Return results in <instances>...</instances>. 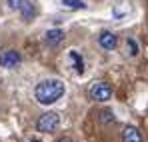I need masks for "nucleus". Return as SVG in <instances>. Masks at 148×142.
I'll return each instance as SVG.
<instances>
[{"instance_id":"nucleus-1","label":"nucleus","mask_w":148,"mask_h":142,"mask_svg":"<svg viewBox=\"0 0 148 142\" xmlns=\"http://www.w3.org/2000/svg\"><path fill=\"white\" fill-rule=\"evenodd\" d=\"M64 82L62 80H56V78H50V80H42V82H38L36 84V88H34V98L40 102V104H44V106H48V104H54L56 100H60L62 96H64Z\"/></svg>"},{"instance_id":"nucleus-2","label":"nucleus","mask_w":148,"mask_h":142,"mask_svg":"<svg viewBox=\"0 0 148 142\" xmlns=\"http://www.w3.org/2000/svg\"><path fill=\"white\" fill-rule=\"evenodd\" d=\"M58 124H60V116L56 112H44L36 120V130L42 134H48V132H54L58 128Z\"/></svg>"},{"instance_id":"nucleus-3","label":"nucleus","mask_w":148,"mask_h":142,"mask_svg":"<svg viewBox=\"0 0 148 142\" xmlns=\"http://www.w3.org/2000/svg\"><path fill=\"white\" fill-rule=\"evenodd\" d=\"M90 98L94 100V102H106V100H110V96H112V86L108 84V82H94L92 86H90Z\"/></svg>"},{"instance_id":"nucleus-4","label":"nucleus","mask_w":148,"mask_h":142,"mask_svg":"<svg viewBox=\"0 0 148 142\" xmlns=\"http://www.w3.org/2000/svg\"><path fill=\"white\" fill-rule=\"evenodd\" d=\"M8 2V6L10 8H14V10H20V14H22V20H32V16H34V6H32V2L30 0H6Z\"/></svg>"},{"instance_id":"nucleus-5","label":"nucleus","mask_w":148,"mask_h":142,"mask_svg":"<svg viewBox=\"0 0 148 142\" xmlns=\"http://www.w3.org/2000/svg\"><path fill=\"white\" fill-rule=\"evenodd\" d=\"M22 62V56L18 50H6L2 56H0V66L2 68H14L16 64Z\"/></svg>"},{"instance_id":"nucleus-6","label":"nucleus","mask_w":148,"mask_h":142,"mask_svg":"<svg viewBox=\"0 0 148 142\" xmlns=\"http://www.w3.org/2000/svg\"><path fill=\"white\" fill-rule=\"evenodd\" d=\"M98 44L104 48V50H114V48L118 46V38H116L114 32L104 30V32H100V36H98Z\"/></svg>"},{"instance_id":"nucleus-7","label":"nucleus","mask_w":148,"mask_h":142,"mask_svg":"<svg viewBox=\"0 0 148 142\" xmlns=\"http://www.w3.org/2000/svg\"><path fill=\"white\" fill-rule=\"evenodd\" d=\"M62 40H64V30H60V28H52V30L46 32V36H44V42H46L50 48L58 46Z\"/></svg>"},{"instance_id":"nucleus-8","label":"nucleus","mask_w":148,"mask_h":142,"mask_svg":"<svg viewBox=\"0 0 148 142\" xmlns=\"http://www.w3.org/2000/svg\"><path fill=\"white\" fill-rule=\"evenodd\" d=\"M122 142H142V132L136 126H124Z\"/></svg>"},{"instance_id":"nucleus-9","label":"nucleus","mask_w":148,"mask_h":142,"mask_svg":"<svg viewBox=\"0 0 148 142\" xmlns=\"http://www.w3.org/2000/svg\"><path fill=\"white\" fill-rule=\"evenodd\" d=\"M68 56H70V60L74 62V70L78 72V74H82V72H84V60H82V56H80L76 50H70Z\"/></svg>"},{"instance_id":"nucleus-10","label":"nucleus","mask_w":148,"mask_h":142,"mask_svg":"<svg viewBox=\"0 0 148 142\" xmlns=\"http://www.w3.org/2000/svg\"><path fill=\"white\" fill-rule=\"evenodd\" d=\"M62 4H64L66 8H72V10H82V8H86L84 0H62Z\"/></svg>"},{"instance_id":"nucleus-11","label":"nucleus","mask_w":148,"mask_h":142,"mask_svg":"<svg viewBox=\"0 0 148 142\" xmlns=\"http://www.w3.org/2000/svg\"><path fill=\"white\" fill-rule=\"evenodd\" d=\"M126 48H128V54H130V56H136V54H138V44H136L134 38H128V40H126Z\"/></svg>"},{"instance_id":"nucleus-12","label":"nucleus","mask_w":148,"mask_h":142,"mask_svg":"<svg viewBox=\"0 0 148 142\" xmlns=\"http://www.w3.org/2000/svg\"><path fill=\"white\" fill-rule=\"evenodd\" d=\"M100 122H102V124L114 122V114H112V110H104V112H100Z\"/></svg>"},{"instance_id":"nucleus-13","label":"nucleus","mask_w":148,"mask_h":142,"mask_svg":"<svg viewBox=\"0 0 148 142\" xmlns=\"http://www.w3.org/2000/svg\"><path fill=\"white\" fill-rule=\"evenodd\" d=\"M56 142H72L70 138H60V140H56Z\"/></svg>"},{"instance_id":"nucleus-14","label":"nucleus","mask_w":148,"mask_h":142,"mask_svg":"<svg viewBox=\"0 0 148 142\" xmlns=\"http://www.w3.org/2000/svg\"><path fill=\"white\" fill-rule=\"evenodd\" d=\"M32 142H38V140H32Z\"/></svg>"}]
</instances>
